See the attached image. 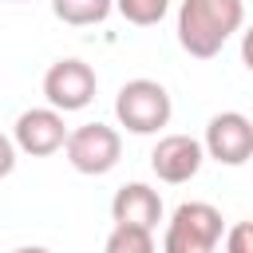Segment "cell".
<instances>
[{
  "instance_id": "6da1fadb",
  "label": "cell",
  "mask_w": 253,
  "mask_h": 253,
  "mask_svg": "<svg viewBox=\"0 0 253 253\" xmlns=\"http://www.w3.org/2000/svg\"><path fill=\"white\" fill-rule=\"evenodd\" d=\"M245 24V0H182L178 43L194 59H213Z\"/></svg>"
},
{
  "instance_id": "7a4b0ae2",
  "label": "cell",
  "mask_w": 253,
  "mask_h": 253,
  "mask_svg": "<svg viewBox=\"0 0 253 253\" xmlns=\"http://www.w3.org/2000/svg\"><path fill=\"white\" fill-rule=\"evenodd\" d=\"M170 111H174L170 91L158 79H130L115 95V119L130 134H158L170 123Z\"/></svg>"
},
{
  "instance_id": "3957f363",
  "label": "cell",
  "mask_w": 253,
  "mask_h": 253,
  "mask_svg": "<svg viewBox=\"0 0 253 253\" xmlns=\"http://www.w3.org/2000/svg\"><path fill=\"white\" fill-rule=\"evenodd\" d=\"M221 229V210H213L210 202H182L166 221L162 253H213Z\"/></svg>"
},
{
  "instance_id": "277c9868",
  "label": "cell",
  "mask_w": 253,
  "mask_h": 253,
  "mask_svg": "<svg viewBox=\"0 0 253 253\" xmlns=\"http://www.w3.org/2000/svg\"><path fill=\"white\" fill-rule=\"evenodd\" d=\"M63 154H67V162H71L79 174L99 178V174H107V170L119 166V158H123V138H119V130L107 126V123H83V126L67 130Z\"/></svg>"
},
{
  "instance_id": "5b68a950",
  "label": "cell",
  "mask_w": 253,
  "mask_h": 253,
  "mask_svg": "<svg viewBox=\"0 0 253 253\" xmlns=\"http://www.w3.org/2000/svg\"><path fill=\"white\" fill-rule=\"evenodd\" d=\"M95 87H99V79H95L91 63H83V59H55L43 75V99L59 115L83 111L95 99Z\"/></svg>"
},
{
  "instance_id": "8992f818",
  "label": "cell",
  "mask_w": 253,
  "mask_h": 253,
  "mask_svg": "<svg viewBox=\"0 0 253 253\" xmlns=\"http://www.w3.org/2000/svg\"><path fill=\"white\" fill-rule=\"evenodd\" d=\"M202 150L221 162V166H245L249 154H253V123L241 115V111H221L210 119L206 126V142Z\"/></svg>"
},
{
  "instance_id": "52a82bcc",
  "label": "cell",
  "mask_w": 253,
  "mask_h": 253,
  "mask_svg": "<svg viewBox=\"0 0 253 253\" xmlns=\"http://www.w3.org/2000/svg\"><path fill=\"white\" fill-rule=\"evenodd\" d=\"M63 138H67V126H63V115L55 107H32L16 119V130H12V142L16 150L32 154V158H47L55 150H63Z\"/></svg>"
},
{
  "instance_id": "ba28073f",
  "label": "cell",
  "mask_w": 253,
  "mask_h": 253,
  "mask_svg": "<svg viewBox=\"0 0 253 253\" xmlns=\"http://www.w3.org/2000/svg\"><path fill=\"white\" fill-rule=\"evenodd\" d=\"M202 158H206V150H202L198 138H190V134H166L150 150V170L158 174V182L182 186V182H190L202 170Z\"/></svg>"
},
{
  "instance_id": "9c48e42d",
  "label": "cell",
  "mask_w": 253,
  "mask_h": 253,
  "mask_svg": "<svg viewBox=\"0 0 253 253\" xmlns=\"http://www.w3.org/2000/svg\"><path fill=\"white\" fill-rule=\"evenodd\" d=\"M111 217H115V225H134V229L154 233V225L162 221V198L146 182H126L111 198Z\"/></svg>"
},
{
  "instance_id": "30bf717a",
  "label": "cell",
  "mask_w": 253,
  "mask_h": 253,
  "mask_svg": "<svg viewBox=\"0 0 253 253\" xmlns=\"http://www.w3.org/2000/svg\"><path fill=\"white\" fill-rule=\"evenodd\" d=\"M115 0H51L55 20L71 24V28H87V24H103L111 16Z\"/></svg>"
},
{
  "instance_id": "8fae6325",
  "label": "cell",
  "mask_w": 253,
  "mask_h": 253,
  "mask_svg": "<svg viewBox=\"0 0 253 253\" xmlns=\"http://www.w3.org/2000/svg\"><path fill=\"white\" fill-rule=\"evenodd\" d=\"M103 253H158L154 249V233L150 229H134V225H115Z\"/></svg>"
},
{
  "instance_id": "7c38bea8",
  "label": "cell",
  "mask_w": 253,
  "mask_h": 253,
  "mask_svg": "<svg viewBox=\"0 0 253 253\" xmlns=\"http://www.w3.org/2000/svg\"><path fill=\"white\" fill-rule=\"evenodd\" d=\"M115 8H119V16H123L126 24L150 28V24H158V20L166 16L170 0H115Z\"/></svg>"
},
{
  "instance_id": "4fadbf2b",
  "label": "cell",
  "mask_w": 253,
  "mask_h": 253,
  "mask_svg": "<svg viewBox=\"0 0 253 253\" xmlns=\"http://www.w3.org/2000/svg\"><path fill=\"white\" fill-rule=\"evenodd\" d=\"M225 253H253V225L249 221H237L225 233Z\"/></svg>"
},
{
  "instance_id": "5bb4252c",
  "label": "cell",
  "mask_w": 253,
  "mask_h": 253,
  "mask_svg": "<svg viewBox=\"0 0 253 253\" xmlns=\"http://www.w3.org/2000/svg\"><path fill=\"white\" fill-rule=\"evenodd\" d=\"M16 170V142L8 134H0V178H8Z\"/></svg>"
},
{
  "instance_id": "9a60e30c",
  "label": "cell",
  "mask_w": 253,
  "mask_h": 253,
  "mask_svg": "<svg viewBox=\"0 0 253 253\" xmlns=\"http://www.w3.org/2000/svg\"><path fill=\"white\" fill-rule=\"evenodd\" d=\"M12 253H51V249H43V245H20V249H12Z\"/></svg>"
},
{
  "instance_id": "2e32d148",
  "label": "cell",
  "mask_w": 253,
  "mask_h": 253,
  "mask_svg": "<svg viewBox=\"0 0 253 253\" xmlns=\"http://www.w3.org/2000/svg\"><path fill=\"white\" fill-rule=\"evenodd\" d=\"M12 4H24V0H12Z\"/></svg>"
}]
</instances>
